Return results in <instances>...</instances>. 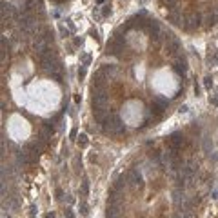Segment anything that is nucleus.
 <instances>
[{
	"instance_id": "nucleus-1",
	"label": "nucleus",
	"mask_w": 218,
	"mask_h": 218,
	"mask_svg": "<svg viewBox=\"0 0 218 218\" xmlns=\"http://www.w3.org/2000/svg\"><path fill=\"white\" fill-rule=\"evenodd\" d=\"M102 125H104V131H105V133L114 135V136H118V135H124V133H125V125L122 124V120H120L118 116L107 118V120H105Z\"/></svg>"
},
{
	"instance_id": "nucleus-2",
	"label": "nucleus",
	"mask_w": 218,
	"mask_h": 218,
	"mask_svg": "<svg viewBox=\"0 0 218 218\" xmlns=\"http://www.w3.org/2000/svg\"><path fill=\"white\" fill-rule=\"evenodd\" d=\"M33 49H35V55H38V58H40V56H44L45 53L49 51V42L42 35H38L35 38V42H33Z\"/></svg>"
},
{
	"instance_id": "nucleus-3",
	"label": "nucleus",
	"mask_w": 218,
	"mask_h": 218,
	"mask_svg": "<svg viewBox=\"0 0 218 218\" xmlns=\"http://www.w3.org/2000/svg\"><path fill=\"white\" fill-rule=\"evenodd\" d=\"M107 104V93L104 87H96L93 91V107H105Z\"/></svg>"
},
{
	"instance_id": "nucleus-4",
	"label": "nucleus",
	"mask_w": 218,
	"mask_h": 218,
	"mask_svg": "<svg viewBox=\"0 0 218 218\" xmlns=\"http://www.w3.org/2000/svg\"><path fill=\"white\" fill-rule=\"evenodd\" d=\"M183 135L180 131H174L169 135V138H167V144H169V149H174V151H180V147L183 146Z\"/></svg>"
},
{
	"instance_id": "nucleus-5",
	"label": "nucleus",
	"mask_w": 218,
	"mask_h": 218,
	"mask_svg": "<svg viewBox=\"0 0 218 218\" xmlns=\"http://www.w3.org/2000/svg\"><path fill=\"white\" fill-rule=\"evenodd\" d=\"M200 22H202L200 15H198V13H191V15H187V17H185V24H183V27L191 31V29L200 27Z\"/></svg>"
},
{
	"instance_id": "nucleus-6",
	"label": "nucleus",
	"mask_w": 218,
	"mask_h": 218,
	"mask_svg": "<svg viewBox=\"0 0 218 218\" xmlns=\"http://www.w3.org/2000/svg\"><path fill=\"white\" fill-rule=\"evenodd\" d=\"M164 109H167V100H164V98H155L153 104H151V113H155L157 116H162Z\"/></svg>"
},
{
	"instance_id": "nucleus-7",
	"label": "nucleus",
	"mask_w": 218,
	"mask_h": 218,
	"mask_svg": "<svg viewBox=\"0 0 218 218\" xmlns=\"http://www.w3.org/2000/svg\"><path fill=\"white\" fill-rule=\"evenodd\" d=\"M147 29H149V35H151V38H153V40H158V38H160V35H162V29H160V24H158L157 20H151V18H149Z\"/></svg>"
},
{
	"instance_id": "nucleus-8",
	"label": "nucleus",
	"mask_w": 218,
	"mask_h": 218,
	"mask_svg": "<svg viewBox=\"0 0 218 218\" xmlns=\"http://www.w3.org/2000/svg\"><path fill=\"white\" fill-rule=\"evenodd\" d=\"M173 69H174V73H176V75L185 77V73H187V62H185V58L178 56V58L174 60V64H173Z\"/></svg>"
},
{
	"instance_id": "nucleus-9",
	"label": "nucleus",
	"mask_w": 218,
	"mask_h": 218,
	"mask_svg": "<svg viewBox=\"0 0 218 218\" xmlns=\"http://www.w3.org/2000/svg\"><path fill=\"white\" fill-rule=\"evenodd\" d=\"M127 182L133 187H140L142 185V174L138 173V169H131L129 173H127Z\"/></svg>"
},
{
	"instance_id": "nucleus-10",
	"label": "nucleus",
	"mask_w": 218,
	"mask_h": 218,
	"mask_svg": "<svg viewBox=\"0 0 218 218\" xmlns=\"http://www.w3.org/2000/svg\"><path fill=\"white\" fill-rule=\"evenodd\" d=\"M166 51L169 53V55H176V53L180 51V40H178L176 36L166 40Z\"/></svg>"
},
{
	"instance_id": "nucleus-11",
	"label": "nucleus",
	"mask_w": 218,
	"mask_h": 218,
	"mask_svg": "<svg viewBox=\"0 0 218 218\" xmlns=\"http://www.w3.org/2000/svg\"><path fill=\"white\" fill-rule=\"evenodd\" d=\"M122 216V207L120 205H107L105 218H120Z\"/></svg>"
},
{
	"instance_id": "nucleus-12",
	"label": "nucleus",
	"mask_w": 218,
	"mask_h": 218,
	"mask_svg": "<svg viewBox=\"0 0 218 218\" xmlns=\"http://www.w3.org/2000/svg\"><path fill=\"white\" fill-rule=\"evenodd\" d=\"M169 20L173 22L174 26H182L183 27V24H185V17H182L178 11H173V13L169 15Z\"/></svg>"
},
{
	"instance_id": "nucleus-13",
	"label": "nucleus",
	"mask_w": 218,
	"mask_h": 218,
	"mask_svg": "<svg viewBox=\"0 0 218 218\" xmlns=\"http://www.w3.org/2000/svg\"><path fill=\"white\" fill-rule=\"evenodd\" d=\"M95 89L96 87H104V84H105V73H104V69H100L98 73L95 75Z\"/></svg>"
},
{
	"instance_id": "nucleus-14",
	"label": "nucleus",
	"mask_w": 218,
	"mask_h": 218,
	"mask_svg": "<svg viewBox=\"0 0 218 218\" xmlns=\"http://www.w3.org/2000/svg\"><path fill=\"white\" fill-rule=\"evenodd\" d=\"M207 66H209V67L218 66V51H215L213 55H209V56H207Z\"/></svg>"
},
{
	"instance_id": "nucleus-15",
	"label": "nucleus",
	"mask_w": 218,
	"mask_h": 218,
	"mask_svg": "<svg viewBox=\"0 0 218 218\" xmlns=\"http://www.w3.org/2000/svg\"><path fill=\"white\" fill-rule=\"evenodd\" d=\"M205 20H207V26H213V24H218V22H216V15H215V13H209Z\"/></svg>"
},
{
	"instance_id": "nucleus-16",
	"label": "nucleus",
	"mask_w": 218,
	"mask_h": 218,
	"mask_svg": "<svg viewBox=\"0 0 218 218\" xmlns=\"http://www.w3.org/2000/svg\"><path fill=\"white\" fill-rule=\"evenodd\" d=\"M82 194H84V196H87V194H89V183H87V180H84V182H82Z\"/></svg>"
},
{
	"instance_id": "nucleus-17",
	"label": "nucleus",
	"mask_w": 218,
	"mask_h": 218,
	"mask_svg": "<svg viewBox=\"0 0 218 218\" xmlns=\"http://www.w3.org/2000/svg\"><path fill=\"white\" fill-rule=\"evenodd\" d=\"M204 87H205V89H211V87H213V78H211V77H205V78H204Z\"/></svg>"
},
{
	"instance_id": "nucleus-18",
	"label": "nucleus",
	"mask_w": 218,
	"mask_h": 218,
	"mask_svg": "<svg viewBox=\"0 0 218 218\" xmlns=\"http://www.w3.org/2000/svg\"><path fill=\"white\" fill-rule=\"evenodd\" d=\"M78 144L82 146V147L87 146V136H86V135H80V136H78Z\"/></svg>"
},
{
	"instance_id": "nucleus-19",
	"label": "nucleus",
	"mask_w": 218,
	"mask_h": 218,
	"mask_svg": "<svg viewBox=\"0 0 218 218\" xmlns=\"http://www.w3.org/2000/svg\"><path fill=\"white\" fill-rule=\"evenodd\" d=\"M102 15H104V17L111 15V6H104V9H102Z\"/></svg>"
},
{
	"instance_id": "nucleus-20",
	"label": "nucleus",
	"mask_w": 218,
	"mask_h": 218,
	"mask_svg": "<svg viewBox=\"0 0 218 218\" xmlns=\"http://www.w3.org/2000/svg\"><path fill=\"white\" fill-rule=\"evenodd\" d=\"M78 77H80V78H84V77H86V67H80V69H78Z\"/></svg>"
},
{
	"instance_id": "nucleus-21",
	"label": "nucleus",
	"mask_w": 218,
	"mask_h": 218,
	"mask_svg": "<svg viewBox=\"0 0 218 218\" xmlns=\"http://www.w3.org/2000/svg\"><path fill=\"white\" fill-rule=\"evenodd\" d=\"M80 209H82V211H80L82 215H87V205H86V204H82V205H80Z\"/></svg>"
},
{
	"instance_id": "nucleus-22",
	"label": "nucleus",
	"mask_w": 218,
	"mask_h": 218,
	"mask_svg": "<svg viewBox=\"0 0 218 218\" xmlns=\"http://www.w3.org/2000/svg\"><path fill=\"white\" fill-rule=\"evenodd\" d=\"M82 60H84V66H87V64H89V60H91V58H89V55H84V56H82Z\"/></svg>"
},
{
	"instance_id": "nucleus-23",
	"label": "nucleus",
	"mask_w": 218,
	"mask_h": 218,
	"mask_svg": "<svg viewBox=\"0 0 218 218\" xmlns=\"http://www.w3.org/2000/svg\"><path fill=\"white\" fill-rule=\"evenodd\" d=\"M62 196H64V191H62V189H56V198L62 200Z\"/></svg>"
},
{
	"instance_id": "nucleus-24",
	"label": "nucleus",
	"mask_w": 218,
	"mask_h": 218,
	"mask_svg": "<svg viewBox=\"0 0 218 218\" xmlns=\"http://www.w3.org/2000/svg\"><path fill=\"white\" fill-rule=\"evenodd\" d=\"M29 215H31V218H35V215H36V205H31V213H29Z\"/></svg>"
},
{
	"instance_id": "nucleus-25",
	"label": "nucleus",
	"mask_w": 218,
	"mask_h": 218,
	"mask_svg": "<svg viewBox=\"0 0 218 218\" xmlns=\"http://www.w3.org/2000/svg\"><path fill=\"white\" fill-rule=\"evenodd\" d=\"M66 216H67V218H75V216H73V211H71V209L66 211Z\"/></svg>"
},
{
	"instance_id": "nucleus-26",
	"label": "nucleus",
	"mask_w": 218,
	"mask_h": 218,
	"mask_svg": "<svg viewBox=\"0 0 218 218\" xmlns=\"http://www.w3.org/2000/svg\"><path fill=\"white\" fill-rule=\"evenodd\" d=\"M187 109H189V107H187V105H182V107H180V113H185V111H187Z\"/></svg>"
},
{
	"instance_id": "nucleus-27",
	"label": "nucleus",
	"mask_w": 218,
	"mask_h": 218,
	"mask_svg": "<svg viewBox=\"0 0 218 218\" xmlns=\"http://www.w3.org/2000/svg\"><path fill=\"white\" fill-rule=\"evenodd\" d=\"M211 104H213V105H218V98H211Z\"/></svg>"
},
{
	"instance_id": "nucleus-28",
	"label": "nucleus",
	"mask_w": 218,
	"mask_h": 218,
	"mask_svg": "<svg viewBox=\"0 0 218 218\" xmlns=\"http://www.w3.org/2000/svg\"><path fill=\"white\" fill-rule=\"evenodd\" d=\"M44 218H55V213H47V215H45Z\"/></svg>"
},
{
	"instance_id": "nucleus-29",
	"label": "nucleus",
	"mask_w": 218,
	"mask_h": 218,
	"mask_svg": "<svg viewBox=\"0 0 218 218\" xmlns=\"http://www.w3.org/2000/svg\"><path fill=\"white\" fill-rule=\"evenodd\" d=\"M173 218H187V216H182V215H174Z\"/></svg>"
},
{
	"instance_id": "nucleus-30",
	"label": "nucleus",
	"mask_w": 218,
	"mask_h": 218,
	"mask_svg": "<svg viewBox=\"0 0 218 218\" xmlns=\"http://www.w3.org/2000/svg\"><path fill=\"white\" fill-rule=\"evenodd\" d=\"M215 15H216V22H218V9H216V11H215Z\"/></svg>"
}]
</instances>
